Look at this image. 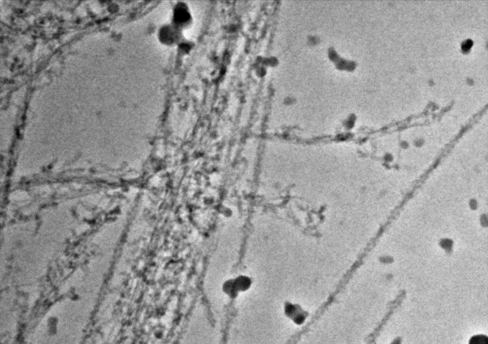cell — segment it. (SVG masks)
Returning a JSON list of instances; mask_svg holds the SVG:
<instances>
[{"mask_svg":"<svg viewBox=\"0 0 488 344\" xmlns=\"http://www.w3.org/2000/svg\"><path fill=\"white\" fill-rule=\"evenodd\" d=\"M469 344H488L487 336L484 335H478L471 338Z\"/></svg>","mask_w":488,"mask_h":344,"instance_id":"obj_1","label":"cell"}]
</instances>
